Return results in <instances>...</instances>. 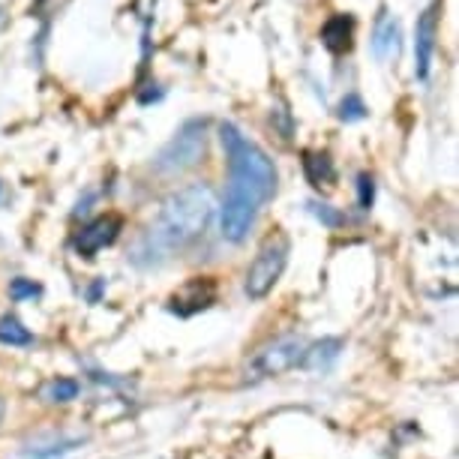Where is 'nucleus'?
I'll list each match as a JSON object with an SVG mask.
<instances>
[{
  "label": "nucleus",
  "mask_w": 459,
  "mask_h": 459,
  "mask_svg": "<svg viewBox=\"0 0 459 459\" xmlns=\"http://www.w3.org/2000/svg\"><path fill=\"white\" fill-rule=\"evenodd\" d=\"M255 216H258V204L253 198L229 189L222 198V213H220L222 238L231 240V244H240V240L249 235V229H253Z\"/></svg>",
  "instance_id": "423d86ee"
},
{
  "label": "nucleus",
  "mask_w": 459,
  "mask_h": 459,
  "mask_svg": "<svg viewBox=\"0 0 459 459\" xmlns=\"http://www.w3.org/2000/svg\"><path fill=\"white\" fill-rule=\"evenodd\" d=\"M313 207H316V216H318V220L327 222V225H342V222H345V220H342V213H333L327 204H322V207L313 204Z\"/></svg>",
  "instance_id": "f3484780"
},
{
  "label": "nucleus",
  "mask_w": 459,
  "mask_h": 459,
  "mask_svg": "<svg viewBox=\"0 0 459 459\" xmlns=\"http://www.w3.org/2000/svg\"><path fill=\"white\" fill-rule=\"evenodd\" d=\"M307 175H309V180H313L316 186H322V184H331L333 180V166H331V160L325 157H313V153H309L307 157Z\"/></svg>",
  "instance_id": "ddd939ff"
},
{
  "label": "nucleus",
  "mask_w": 459,
  "mask_h": 459,
  "mask_svg": "<svg viewBox=\"0 0 459 459\" xmlns=\"http://www.w3.org/2000/svg\"><path fill=\"white\" fill-rule=\"evenodd\" d=\"M358 186H360V207H369L372 204V178L369 175H360V180H358Z\"/></svg>",
  "instance_id": "a211bd4d"
},
{
  "label": "nucleus",
  "mask_w": 459,
  "mask_h": 459,
  "mask_svg": "<svg viewBox=\"0 0 459 459\" xmlns=\"http://www.w3.org/2000/svg\"><path fill=\"white\" fill-rule=\"evenodd\" d=\"M351 37H354V22H351V15H333V19L322 28L325 46L331 48V51H336V55H340V51H349Z\"/></svg>",
  "instance_id": "9d476101"
},
{
  "label": "nucleus",
  "mask_w": 459,
  "mask_h": 459,
  "mask_svg": "<svg viewBox=\"0 0 459 459\" xmlns=\"http://www.w3.org/2000/svg\"><path fill=\"white\" fill-rule=\"evenodd\" d=\"M0 342L4 345H30L33 333L15 316H4L0 318Z\"/></svg>",
  "instance_id": "9b49d317"
},
{
  "label": "nucleus",
  "mask_w": 459,
  "mask_h": 459,
  "mask_svg": "<svg viewBox=\"0 0 459 459\" xmlns=\"http://www.w3.org/2000/svg\"><path fill=\"white\" fill-rule=\"evenodd\" d=\"M340 349H342V342L340 340H325V342H318V345H313V349H307V358H303V363L300 367H325L327 360H333L336 354H340Z\"/></svg>",
  "instance_id": "f8f14e48"
},
{
  "label": "nucleus",
  "mask_w": 459,
  "mask_h": 459,
  "mask_svg": "<svg viewBox=\"0 0 459 459\" xmlns=\"http://www.w3.org/2000/svg\"><path fill=\"white\" fill-rule=\"evenodd\" d=\"M0 418H4V400H0Z\"/></svg>",
  "instance_id": "6ab92c4d"
},
{
  "label": "nucleus",
  "mask_w": 459,
  "mask_h": 459,
  "mask_svg": "<svg viewBox=\"0 0 459 459\" xmlns=\"http://www.w3.org/2000/svg\"><path fill=\"white\" fill-rule=\"evenodd\" d=\"M213 213H216L213 189L204 184L186 186L180 193H171L162 202L157 220H153L151 231H147V240L157 249H180L204 235Z\"/></svg>",
  "instance_id": "f257e3e1"
},
{
  "label": "nucleus",
  "mask_w": 459,
  "mask_h": 459,
  "mask_svg": "<svg viewBox=\"0 0 459 459\" xmlns=\"http://www.w3.org/2000/svg\"><path fill=\"white\" fill-rule=\"evenodd\" d=\"M372 51H376L378 60H391L400 55V24H396L391 15L378 22L376 37H372Z\"/></svg>",
  "instance_id": "1a4fd4ad"
},
{
  "label": "nucleus",
  "mask_w": 459,
  "mask_h": 459,
  "mask_svg": "<svg viewBox=\"0 0 459 459\" xmlns=\"http://www.w3.org/2000/svg\"><path fill=\"white\" fill-rule=\"evenodd\" d=\"M289 262V238L285 235H271L258 249V255L253 258L247 271L244 289L253 300H262L273 291V285L280 282V276Z\"/></svg>",
  "instance_id": "20e7f679"
},
{
  "label": "nucleus",
  "mask_w": 459,
  "mask_h": 459,
  "mask_svg": "<svg viewBox=\"0 0 459 459\" xmlns=\"http://www.w3.org/2000/svg\"><path fill=\"white\" fill-rule=\"evenodd\" d=\"M307 349H309V342L298 333L280 336V340L267 342L255 351V358L249 360V367H247V376L249 378L282 376V372L300 367L303 358H307Z\"/></svg>",
  "instance_id": "39448f33"
},
{
  "label": "nucleus",
  "mask_w": 459,
  "mask_h": 459,
  "mask_svg": "<svg viewBox=\"0 0 459 459\" xmlns=\"http://www.w3.org/2000/svg\"><path fill=\"white\" fill-rule=\"evenodd\" d=\"M220 138H222V147H225V153H229V166H231L229 189L249 195L258 207H262L267 198L276 193L273 162L267 160V153L262 151V147L247 142L238 126L222 124Z\"/></svg>",
  "instance_id": "f03ea898"
},
{
  "label": "nucleus",
  "mask_w": 459,
  "mask_h": 459,
  "mask_svg": "<svg viewBox=\"0 0 459 459\" xmlns=\"http://www.w3.org/2000/svg\"><path fill=\"white\" fill-rule=\"evenodd\" d=\"M432 51H436V10L420 15L418 22V42H414V60H418V79H427L432 66Z\"/></svg>",
  "instance_id": "6e6552de"
},
{
  "label": "nucleus",
  "mask_w": 459,
  "mask_h": 459,
  "mask_svg": "<svg viewBox=\"0 0 459 459\" xmlns=\"http://www.w3.org/2000/svg\"><path fill=\"white\" fill-rule=\"evenodd\" d=\"M363 115H367V106L360 102V97L349 93V97L342 100V106H340V117L342 120H360Z\"/></svg>",
  "instance_id": "2eb2a0df"
},
{
  "label": "nucleus",
  "mask_w": 459,
  "mask_h": 459,
  "mask_svg": "<svg viewBox=\"0 0 459 459\" xmlns=\"http://www.w3.org/2000/svg\"><path fill=\"white\" fill-rule=\"evenodd\" d=\"M10 291H13L15 300H22V298H33V294H39V285L37 282H28V280H15Z\"/></svg>",
  "instance_id": "dca6fc26"
},
{
  "label": "nucleus",
  "mask_w": 459,
  "mask_h": 459,
  "mask_svg": "<svg viewBox=\"0 0 459 459\" xmlns=\"http://www.w3.org/2000/svg\"><path fill=\"white\" fill-rule=\"evenodd\" d=\"M79 396V385L73 378H55L51 385L46 387V400L48 403H69Z\"/></svg>",
  "instance_id": "4468645a"
},
{
  "label": "nucleus",
  "mask_w": 459,
  "mask_h": 459,
  "mask_svg": "<svg viewBox=\"0 0 459 459\" xmlns=\"http://www.w3.org/2000/svg\"><path fill=\"white\" fill-rule=\"evenodd\" d=\"M120 216L115 213H106L100 216V220H93L88 229H82L79 240H75V249H79L82 255H97L100 249H106L108 244H115V238L120 235Z\"/></svg>",
  "instance_id": "0eeeda50"
},
{
  "label": "nucleus",
  "mask_w": 459,
  "mask_h": 459,
  "mask_svg": "<svg viewBox=\"0 0 459 459\" xmlns=\"http://www.w3.org/2000/svg\"><path fill=\"white\" fill-rule=\"evenodd\" d=\"M204 147H207V124L204 120H189V124L180 126V133L157 153L153 166L166 178L184 175V171L195 169L198 162H202Z\"/></svg>",
  "instance_id": "7ed1b4c3"
}]
</instances>
